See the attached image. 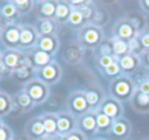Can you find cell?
<instances>
[{
  "instance_id": "cell-48",
  "label": "cell",
  "mask_w": 149,
  "mask_h": 140,
  "mask_svg": "<svg viewBox=\"0 0 149 140\" xmlns=\"http://www.w3.org/2000/svg\"><path fill=\"white\" fill-rule=\"evenodd\" d=\"M55 140H66L65 137H62V136H56Z\"/></svg>"
},
{
  "instance_id": "cell-22",
  "label": "cell",
  "mask_w": 149,
  "mask_h": 140,
  "mask_svg": "<svg viewBox=\"0 0 149 140\" xmlns=\"http://www.w3.org/2000/svg\"><path fill=\"white\" fill-rule=\"evenodd\" d=\"M27 57L29 59V61L31 62L32 66L35 68V70L48 65V64L51 63L54 60V57H52L47 52L39 49L38 47L28 51Z\"/></svg>"
},
{
  "instance_id": "cell-29",
  "label": "cell",
  "mask_w": 149,
  "mask_h": 140,
  "mask_svg": "<svg viewBox=\"0 0 149 140\" xmlns=\"http://www.w3.org/2000/svg\"><path fill=\"white\" fill-rule=\"evenodd\" d=\"M109 21H110V14L107 9H106L105 7L98 6V5L96 4L95 12H94L93 19H92L90 23H93V25L103 29V27L107 25Z\"/></svg>"
},
{
  "instance_id": "cell-50",
  "label": "cell",
  "mask_w": 149,
  "mask_h": 140,
  "mask_svg": "<svg viewBox=\"0 0 149 140\" xmlns=\"http://www.w3.org/2000/svg\"><path fill=\"white\" fill-rule=\"evenodd\" d=\"M145 74H146V76L149 78V69H148V70H146V73H145Z\"/></svg>"
},
{
  "instance_id": "cell-31",
  "label": "cell",
  "mask_w": 149,
  "mask_h": 140,
  "mask_svg": "<svg viewBox=\"0 0 149 140\" xmlns=\"http://www.w3.org/2000/svg\"><path fill=\"white\" fill-rule=\"evenodd\" d=\"M96 122H97L98 131L100 134H109L113 124V120L111 118L106 116L105 114L96 111Z\"/></svg>"
},
{
  "instance_id": "cell-26",
  "label": "cell",
  "mask_w": 149,
  "mask_h": 140,
  "mask_svg": "<svg viewBox=\"0 0 149 140\" xmlns=\"http://www.w3.org/2000/svg\"><path fill=\"white\" fill-rule=\"evenodd\" d=\"M72 12V7L70 5L68 0H57L55 11V19L59 25H65L68 23V19Z\"/></svg>"
},
{
  "instance_id": "cell-53",
  "label": "cell",
  "mask_w": 149,
  "mask_h": 140,
  "mask_svg": "<svg viewBox=\"0 0 149 140\" xmlns=\"http://www.w3.org/2000/svg\"><path fill=\"white\" fill-rule=\"evenodd\" d=\"M143 140H149V137H148V138H144Z\"/></svg>"
},
{
  "instance_id": "cell-5",
  "label": "cell",
  "mask_w": 149,
  "mask_h": 140,
  "mask_svg": "<svg viewBox=\"0 0 149 140\" xmlns=\"http://www.w3.org/2000/svg\"><path fill=\"white\" fill-rule=\"evenodd\" d=\"M62 77V68L57 61L53 60L51 63L36 70V78L40 79L51 86L60 81Z\"/></svg>"
},
{
  "instance_id": "cell-6",
  "label": "cell",
  "mask_w": 149,
  "mask_h": 140,
  "mask_svg": "<svg viewBox=\"0 0 149 140\" xmlns=\"http://www.w3.org/2000/svg\"><path fill=\"white\" fill-rule=\"evenodd\" d=\"M22 25L11 23L2 25V31L0 36V43L5 47V49L19 50V40H21Z\"/></svg>"
},
{
  "instance_id": "cell-28",
  "label": "cell",
  "mask_w": 149,
  "mask_h": 140,
  "mask_svg": "<svg viewBox=\"0 0 149 140\" xmlns=\"http://www.w3.org/2000/svg\"><path fill=\"white\" fill-rule=\"evenodd\" d=\"M43 125L45 128L46 134L48 136H57V124H56V113L46 112L41 114Z\"/></svg>"
},
{
  "instance_id": "cell-17",
  "label": "cell",
  "mask_w": 149,
  "mask_h": 140,
  "mask_svg": "<svg viewBox=\"0 0 149 140\" xmlns=\"http://www.w3.org/2000/svg\"><path fill=\"white\" fill-rule=\"evenodd\" d=\"M133 132V126L127 118L122 117L113 121L109 135L114 140H127Z\"/></svg>"
},
{
  "instance_id": "cell-2",
  "label": "cell",
  "mask_w": 149,
  "mask_h": 140,
  "mask_svg": "<svg viewBox=\"0 0 149 140\" xmlns=\"http://www.w3.org/2000/svg\"><path fill=\"white\" fill-rule=\"evenodd\" d=\"M105 39V34L103 29L93 25L87 23L78 30L77 40L76 41L86 50V51H93L98 48V46Z\"/></svg>"
},
{
  "instance_id": "cell-34",
  "label": "cell",
  "mask_w": 149,
  "mask_h": 140,
  "mask_svg": "<svg viewBox=\"0 0 149 140\" xmlns=\"http://www.w3.org/2000/svg\"><path fill=\"white\" fill-rule=\"evenodd\" d=\"M112 39H113V53H114V57L116 59L118 60L120 58L130 54L128 42L123 41V40L114 39V38H112Z\"/></svg>"
},
{
  "instance_id": "cell-11",
  "label": "cell",
  "mask_w": 149,
  "mask_h": 140,
  "mask_svg": "<svg viewBox=\"0 0 149 140\" xmlns=\"http://www.w3.org/2000/svg\"><path fill=\"white\" fill-rule=\"evenodd\" d=\"M138 35V32L136 31L134 25L124 16L118 19L112 27V38L114 39L129 42Z\"/></svg>"
},
{
  "instance_id": "cell-13",
  "label": "cell",
  "mask_w": 149,
  "mask_h": 140,
  "mask_svg": "<svg viewBox=\"0 0 149 140\" xmlns=\"http://www.w3.org/2000/svg\"><path fill=\"white\" fill-rule=\"evenodd\" d=\"M10 77L15 81H17V83H22L23 85L35 78L36 70L32 66L31 62L29 61L28 57H26L23 60V62L15 70L11 71Z\"/></svg>"
},
{
  "instance_id": "cell-42",
  "label": "cell",
  "mask_w": 149,
  "mask_h": 140,
  "mask_svg": "<svg viewBox=\"0 0 149 140\" xmlns=\"http://www.w3.org/2000/svg\"><path fill=\"white\" fill-rule=\"evenodd\" d=\"M65 139L66 140H88V138L80 130L76 129L72 133L68 134V136H65Z\"/></svg>"
},
{
  "instance_id": "cell-47",
  "label": "cell",
  "mask_w": 149,
  "mask_h": 140,
  "mask_svg": "<svg viewBox=\"0 0 149 140\" xmlns=\"http://www.w3.org/2000/svg\"><path fill=\"white\" fill-rule=\"evenodd\" d=\"M88 140H108L106 138H102V137H93V138H90Z\"/></svg>"
},
{
  "instance_id": "cell-18",
  "label": "cell",
  "mask_w": 149,
  "mask_h": 140,
  "mask_svg": "<svg viewBox=\"0 0 149 140\" xmlns=\"http://www.w3.org/2000/svg\"><path fill=\"white\" fill-rule=\"evenodd\" d=\"M19 14L13 0H4L0 3V23L1 25L17 23Z\"/></svg>"
},
{
  "instance_id": "cell-38",
  "label": "cell",
  "mask_w": 149,
  "mask_h": 140,
  "mask_svg": "<svg viewBox=\"0 0 149 140\" xmlns=\"http://www.w3.org/2000/svg\"><path fill=\"white\" fill-rule=\"evenodd\" d=\"M134 80L136 82L137 89H139L141 93L149 95V78L146 76V74L142 75V76L138 75Z\"/></svg>"
},
{
  "instance_id": "cell-32",
  "label": "cell",
  "mask_w": 149,
  "mask_h": 140,
  "mask_svg": "<svg viewBox=\"0 0 149 140\" xmlns=\"http://www.w3.org/2000/svg\"><path fill=\"white\" fill-rule=\"evenodd\" d=\"M101 56H111V57H114L113 39L112 38H105L103 40V42L95 50V57L97 58L101 57Z\"/></svg>"
},
{
  "instance_id": "cell-21",
  "label": "cell",
  "mask_w": 149,
  "mask_h": 140,
  "mask_svg": "<svg viewBox=\"0 0 149 140\" xmlns=\"http://www.w3.org/2000/svg\"><path fill=\"white\" fill-rule=\"evenodd\" d=\"M118 62L123 74L131 77H132V75L136 74L139 71V69L142 67L140 57L133 55V54H128V55L120 58Z\"/></svg>"
},
{
  "instance_id": "cell-27",
  "label": "cell",
  "mask_w": 149,
  "mask_h": 140,
  "mask_svg": "<svg viewBox=\"0 0 149 140\" xmlns=\"http://www.w3.org/2000/svg\"><path fill=\"white\" fill-rule=\"evenodd\" d=\"M136 29V31L138 32V34H141L147 27V19L146 16L144 15V13L138 10H131L129 12H127L125 14V16Z\"/></svg>"
},
{
  "instance_id": "cell-52",
  "label": "cell",
  "mask_w": 149,
  "mask_h": 140,
  "mask_svg": "<svg viewBox=\"0 0 149 140\" xmlns=\"http://www.w3.org/2000/svg\"><path fill=\"white\" fill-rule=\"evenodd\" d=\"M3 77H2V75H1V73H0V80H1V79H2Z\"/></svg>"
},
{
  "instance_id": "cell-55",
  "label": "cell",
  "mask_w": 149,
  "mask_h": 140,
  "mask_svg": "<svg viewBox=\"0 0 149 140\" xmlns=\"http://www.w3.org/2000/svg\"><path fill=\"white\" fill-rule=\"evenodd\" d=\"M141 140H143V139H141Z\"/></svg>"
},
{
  "instance_id": "cell-36",
  "label": "cell",
  "mask_w": 149,
  "mask_h": 140,
  "mask_svg": "<svg viewBox=\"0 0 149 140\" xmlns=\"http://www.w3.org/2000/svg\"><path fill=\"white\" fill-rule=\"evenodd\" d=\"M100 71H101L102 75H103L106 79H108L109 81L116 78V77L120 76V75L123 74L122 70H120V65H118V60H116V61H114L111 65L108 66L107 68H105V69H103V70H100Z\"/></svg>"
},
{
  "instance_id": "cell-41",
  "label": "cell",
  "mask_w": 149,
  "mask_h": 140,
  "mask_svg": "<svg viewBox=\"0 0 149 140\" xmlns=\"http://www.w3.org/2000/svg\"><path fill=\"white\" fill-rule=\"evenodd\" d=\"M139 38H140L141 44H142L144 50H149V25L142 33L139 34Z\"/></svg>"
},
{
  "instance_id": "cell-46",
  "label": "cell",
  "mask_w": 149,
  "mask_h": 140,
  "mask_svg": "<svg viewBox=\"0 0 149 140\" xmlns=\"http://www.w3.org/2000/svg\"><path fill=\"white\" fill-rule=\"evenodd\" d=\"M55 137L56 136H46L45 138H43L41 140H55Z\"/></svg>"
},
{
  "instance_id": "cell-16",
  "label": "cell",
  "mask_w": 149,
  "mask_h": 140,
  "mask_svg": "<svg viewBox=\"0 0 149 140\" xmlns=\"http://www.w3.org/2000/svg\"><path fill=\"white\" fill-rule=\"evenodd\" d=\"M57 0H37L34 4V13L37 19H54Z\"/></svg>"
},
{
  "instance_id": "cell-43",
  "label": "cell",
  "mask_w": 149,
  "mask_h": 140,
  "mask_svg": "<svg viewBox=\"0 0 149 140\" xmlns=\"http://www.w3.org/2000/svg\"><path fill=\"white\" fill-rule=\"evenodd\" d=\"M72 9H80L89 3L90 0H68Z\"/></svg>"
},
{
  "instance_id": "cell-24",
  "label": "cell",
  "mask_w": 149,
  "mask_h": 140,
  "mask_svg": "<svg viewBox=\"0 0 149 140\" xmlns=\"http://www.w3.org/2000/svg\"><path fill=\"white\" fill-rule=\"evenodd\" d=\"M37 47L54 57L60 48V40L58 35L40 36Z\"/></svg>"
},
{
  "instance_id": "cell-45",
  "label": "cell",
  "mask_w": 149,
  "mask_h": 140,
  "mask_svg": "<svg viewBox=\"0 0 149 140\" xmlns=\"http://www.w3.org/2000/svg\"><path fill=\"white\" fill-rule=\"evenodd\" d=\"M139 7L141 11L149 14V0H140L139 1Z\"/></svg>"
},
{
  "instance_id": "cell-49",
  "label": "cell",
  "mask_w": 149,
  "mask_h": 140,
  "mask_svg": "<svg viewBox=\"0 0 149 140\" xmlns=\"http://www.w3.org/2000/svg\"><path fill=\"white\" fill-rule=\"evenodd\" d=\"M3 124H4V122H3L2 118H0V127H1V126H2Z\"/></svg>"
},
{
  "instance_id": "cell-7",
  "label": "cell",
  "mask_w": 149,
  "mask_h": 140,
  "mask_svg": "<svg viewBox=\"0 0 149 140\" xmlns=\"http://www.w3.org/2000/svg\"><path fill=\"white\" fill-rule=\"evenodd\" d=\"M86 50L77 41L70 42L65 45L62 51V60L70 66L80 65L86 58Z\"/></svg>"
},
{
  "instance_id": "cell-35",
  "label": "cell",
  "mask_w": 149,
  "mask_h": 140,
  "mask_svg": "<svg viewBox=\"0 0 149 140\" xmlns=\"http://www.w3.org/2000/svg\"><path fill=\"white\" fill-rule=\"evenodd\" d=\"M13 1L17 7L19 16H24L34 10L35 1L33 0H13Z\"/></svg>"
},
{
  "instance_id": "cell-10",
  "label": "cell",
  "mask_w": 149,
  "mask_h": 140,
  "mask_svg": "<svg viewBox=\"0 0 149 140\" xmlns=\"http://www.w3.org/2000/svg\"><path fill=\"white\" fill-rule=\"evenodd\" d=\"M40 35L34 25H22L19 50L28 52L37 47Z\"/></svg>"
},
{
  "instance_id": "cell-20",
  "label": "cell",
  "mask_w": 149,
  "mask_h": 140,
  "mask_svg": "<svg viewBox=\"0 0 149 140\" xmlns=\"http://www.w3.org/2000/svg\"><path fill=\"white\" fill-rule=\"evenodd\" d=\"M85 97L87 99V102L89 104L91 111H97L99 109L100 105L103 103L105 97H107L104 91L103 87L100 85H92V86L87 87L86 89H83Z\"/></svg>"
},
{
  "instance_id": "cell-4",
  "label": "cell",
  "mask_w": 149,
  "mask_h": 140,
  "mask_svg": "<svg viewBox=\"0 0 149 140\" xmlns=\"http://www.w3.org/2000/svg\"><path fill=\"white\" fill-rule=\"evenodd\" d=\"M65 106L68 111L70 112L76 118L91 111L83 89L72 91L66 97Z\"/></svg>"
},
{
  "instance_id": "cell-33",
  "label": "cell",
  "mask_w": 149,
  "mask_h": 140,
  "mask_svg": "<svg viewBox=\"0 0 149 140\" xmlns=\"http://www.w3.org/2000/svg\"><path fill=\"white\" fill-rule=\"evenodd\" d=\"M68 23L70 25V27L77 29V30H80L81 27H83L84 25H87L83 13L80 10H77V9H72V14H70V19H68Z\"/></svg>"
},
{
  "instance_id": "cell-30",
  "label": "cell",
  "mask_w": 149,
  "mask_h": 140,
  "mask_svg": "<svg viewBox=\"0 0 149 140\" xmlns=\"http://www.w3.org/2000/svg\"><path fill=\"white\" fill-rule=\"evenodd\" d=\"M13 99L5 91H0V118L6 117L13 113Z\"/></svg>"
},
{
  "instance_id": "cell-25",
  "label": "cell",
  "mask_w": 149,
  "mask_h": 140,
  "mask_svg": "<svg viewBox=\"0 0 149 140\" xmlns=\"http://www.w3.org/2000/svg\"><path fill=\"white\" fill-rule=\"evenodd\" d=\"M40 36L58 35L60 25L55 19H37L35 25Z\"/></svg>"
},
{
  "instance_id": "cell-9",
  "label": "cell",
  "mask_w": 149,
  "mask_h": 140,
  "mask_svg": "<svg viewBox=\"0 0 149 140\" xmlns=\"http://www.w3.org/2000/svg\"><path fill=\"white\" fill-rule=\"evenodd\" d=\"M57 136L65 137L77 129V118L68 111L56 112Z\"/></svg>"
},
{
  "instance_id": "cell-19",
  "label": "cell",
  "mask_w": 149,
  "mask_h": 140,
  "mask_svg": "<svg viewBox=\"0 0 149 140\" xmlns=\"http://www.w3.org/2000/svg\"><path fill=\"white\" fill-rule=\"evenodd\" d=\"M26 57H27V52L17 49H5L4 51L1 52L0 61L10 71H13L23 62Z\"/></svg>"
},
{
  "instance_id": "cell-3",
  "label": "cell",
  "mask_w": 149,
  "mask_h": 140,
  "mask_svg": "<svg viewBox=\"0 0 149 140\" xmlns=\"http://www.w3.org/2000/svg\"><path fill=\"white\" fill-rule=\"evenodd\" d=\"M22 89L29 95L36 106L43 105L50 97V86L36 77L24 84Z\"/></svg>"
},
{
  "instance_id": "cell-8",
  "label": "cell",
  "mask_w": 149,
  "mask_h": 140,
  "mask_svg": "<svg viewBox=\"0 0 149 140\" xmlns=\"http://www.w3.org/2000/svg\"><path fill=\"white\" fill-rule=\"evenodd\" d=\"M77 129L80 130L88 139L96 137L98 131L96 122V111H90L77 118Z\"/></svg>"
},
{
  "instance_id": "cell-1",
  "label": "cell",
  "mask_w": 149,
  "mask_h": 140,
  "mask_svg": "<svg viewBox=\"0 0 149 140\" xmlns=\"http://www.w3.org/2000/svg\"><path fill=\"white\" fill-rule=\"evenodd\" d=\"M136 89L137 85L134 78L128 75L122 74L120 76L109 81L108 95L120 101V103H126V102H130Z\"/></svg>"
},
{
  "instance_id": "cell-37",
  "label": "cell",
  "mask_w": 149,
  "mask_h": 140,
  "mask_svg": "<svg viewBox=\"0 0 149 140\" xmlns=\"http://www.w3.org/2000/svg\"><path fill=\"white\" fill-rule=\"evenodd\" d=\"M128 44H129L130 54H133V55H136V56H138V57H140L141 54L144 51V48H143L142 44H141L139 35L137 36V37H135L134 39H132L131 41H129Z\"/></svg>"
},
{
  "instance_id": "cell-15",
  "label": "cell",
  "mask_w": 149,
  "mask_h": 140,
  "mask_svg": "<svg viewBox=\"0 0 149 140\" xmlns=\"http://www.w3.org/2000/svg\"><path fill=\"white\" fill-rule=\"evenodd\" d=\"M97 112L105 114L106 116L111 118L114 121V120L124 117L125 108H124L123 103H120L118 100L113 99V97H110V95H107V97H105V100L103 101V103L100 105Z\"/></svg>"
},
{
  "instance_id": "cell-23",
  "label": "cell",
  "mask_w": 149,
  "mask_h": 140,
  "mask_svg": "<svg viewBox=\"0 0 149 140\" xmlns=\"http://www.w3.org/2000/svg\"><path fill=\"white\" fill-rule=\"evenodd\" d=\"M129 103L132 110L137 114L141 115L149 114V95L147 93H141L139 89H136Z\"/></svg>"
},
{
  "instance_id": "cell-54",
  "label": "cell",
  "mask_w": 149,
  "mask_h": 140,
  "mask_svg": "<svg viewBox=\"0 0 149 140\" xmlns=\"http://www.w3.org/2000/svg\"><path fill=\"white\" fill-rule=\"evenodd\" d=\"M1 52H2V51H0V57H1Z\"/></svg>"
},
{
  "instance_id": "cell-51",
  "label": "cell",
  "mask_w": 149,
  "mask_h": 140,
  "mask_svg": "<svg viewBox=\"0 0 149 140\" xmlns=\"http://www.w3.org/2000/svg\"><path fill=\"white\" fill-rule=\"evenodd\" d=\"M1 31H2V25L0 23V36H1Z\"/></svg>"
},
{
  "instance_id": "cell-12",
  "label": "cell",
  "mask_w": 149,
  "mask_h": 140,
  "mask_svg": "<svg viewBox=\"0 0 149 140\" xmlns=\"http://www.w3.org/2000/svg\"><path fill=\"white\" fill-rule=\"evenodd\" d=\"M11 99H13V113L15 114L13 116H19L22 114L29 113L36 107V105L32 101L31 97H29V95L23 89H21L17 93L11 95Z\"/></svg>"
},
{
  "instance_id": "cell-40",
  "label": "cell",
  "mask_w": 149,
  "mask_h": 140,
  "mask_svg": "<svg viewBox=\"0 0 149 140\" xmlns=\"http://www.w3.org/2000/svg\"><path fill=\"white\" fill-rule=\"evenodd\" d=\"M0 140H15L13 129L6 124H3L0 127Z\"/></svg>"
},
{
  "instance_id": "cell-44",
  "label": "cell",
  "mask_w": 149,
  "mask_h": 140,
  "mask_svg": "<svg viewBox=\"0 0 149 140\" xmlns=\"http://www.w3.org/2000/svg\"><path fill=\"white\" fill-rule=\"evenodd\" d=\"M141 65L146 70L149 69V50H144L140 56Z\"/></svg>"
},
{
  "instance_id": "cell-14",
  "label": "cell",
  "mask_w": 149,
  "mask_h": 140,
  "mask_svg": "<svg viewBox=\"0 0 149 140\" xmlns=\"http://www.w3.org/2000/svg\"><path fill=\"white\" fill-rule=\"evenodd\" d=\"M24 134L28 140H41L48 136L44 128L41 115L35 116L27 122L24 129Z\"/></svg>"
},
{
  "instance_id": "cell-39",
  "label": "cell",
  "mask_w": 149,
  "mask_h": 140,
  "mask_svg": "<svg viewBox=\"0 0 149 140\" xmlns=\"http://www.w3.org/2000/svg\"><path fill=\"white\" fill-rule=\"evenodd\" d=\"M116 60L118 59L114 57H111V56H101V57L96 58V64H97L99 70H103L105 68H107L109 65H111Z\"/></svg>"
}]
</instances>
